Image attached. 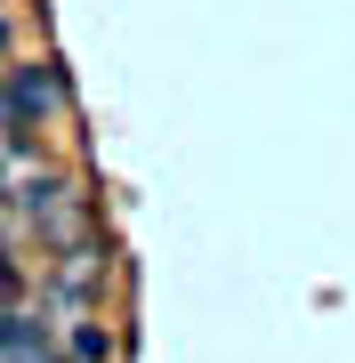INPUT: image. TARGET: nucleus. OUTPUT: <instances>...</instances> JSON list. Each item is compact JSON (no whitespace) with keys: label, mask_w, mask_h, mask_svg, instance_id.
Here are the masks:
<instances>
[{"label":"nucleus","mask_w":355,"mask_h":363,"mask_svg":"<svg viewBox=\"0 0 355 363\" xmlns=\"http://www.w3.org/2000/svg\"><path fill=\"white\" fill-rule=\"evenodd\" d=\"M65 363H113V331L97 323L89 307H81V315H65Z\"/></svg>","instance_id":"obj_4"},{"label":"nucleus","mask_w":355,"mask_h":363,"mask_svg":"<svg viewBox=\"0 0 355 363\" xmlns=\"http://www.w3.org/2000/svg\"><path fill=\"white\" fill-rule=\"evenodd\" d=\"M25 218H33V234L49 250H65V242H81V234H97V202H89L81 178H40L25 194Z\"/></svg>","instance_id":"obj_2"},{"label":"nucleus","mask_w":355,"mask_h":363,"mask_svg":"<svg viewBox=\"0 0 355 363\" xmlns=\"http://www.w3.org/2000/svg\"><path fill=\"white\" fill-rule=\"evenodd\" d=\"M106 283H113V250L97 242V234L65 242V250H57V267H49V298H57L65 315H81L89 298H106Z\"/></svg>","instance_id":"obj_3"},{"label":"nucleus","mask_w":355,"mask_h":363,"mask_svg":"<svg viewBox=\"0 0 355 363\" xmlns=\"http://www.w3.org/2000/svg\"><path fill=\"white\" fill-rule=\"evenodd\" d=\"M16 291H25V274H16V259H9V242H0V307H9Z\"/></svg>","instance_id":"obj_6"},{"label":"nucleus","mask_w":355,"mask_h":363,"mask_svg":"<svg viewBox=\"0 0 355 363\" xmlns=\"http://www.w3.org/2000/svg\"><path fill=\"white\" fill-rule=\"evenodd\" d=\"M65 105H73L65 65H9V81H0V130L9 138H40V121H57Z\"/></svg>","instance_id":"obj_1"},{"label":"nucleus","mask_w":355,"mask_h":363,"mask_svg":"<svg viewBox=\"0 0 355 363\" xmlns=\"http://www.w3.org/2000/svg\"><path fill=\"white\" fill-rule=\"evenodd\" d=\"M0 57H9V16H0Z\"/></svg>","instance_id":"obj_7"},{"label":"nucleus","mask_w":355,"mask_h":363,"mask_svg":"<svg viewBox=\"0 0 355 363\" xmlns=\"http://www.w3.org/2000/svg\"><path fill=\"white\" fill-rule=\"evenodd\" d=\"M33 363H65V355H33Z\"/></svg>","instance_id":"obj_8"},{"label":"nucleus","mask_w":355,"mask_h":363,"mask_svg":"<svg viewBox=\"0 0 355 363\" xmlns=\"http://www.w3.org/2000/svg\"><path fill=\"white\" fill-rule=\"evenodd\" d=\"M0 355H9V363H33V355H49V331H40L33 315L0 307Z\"/></svg>","instance_id":"obj_5"}]
</instances>
